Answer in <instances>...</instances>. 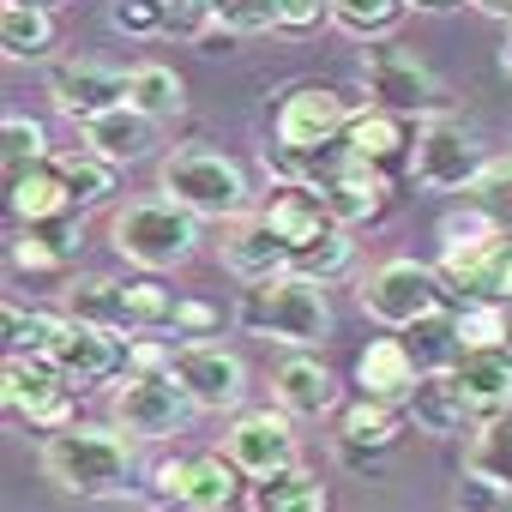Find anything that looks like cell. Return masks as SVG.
Listing matches in <instances>:
<instances>
[{
	"label": "cell",
	"mask_w": 512,
	"mask_h": 512,
	"mask_svg": "<svg viewBox=\"0 0 512 512\" xmlns=\"http://www.w3.org/2000/svg\"><path fill=\"white\" fill-rule=\"evenodd\" d=\"M43 476L79 500H115L127 494V476H133V434L73 422L43 440Z\"/></svg>",
	"instance_id": "cell-1"
},
{
	"label": "cell",
	"mask_w": 512,
	"mask_h": 512,
	"mask_svg": "<svg viewBox=\"0 0 512 512\" xmlns=\"http://www.w3.org/2000/svg\"><path fill=\"white\" fill-rule=\"evenodd\" d=\"M235 320H241L253 338H278V344H290L296 356H308L314 344L332 338L326 284H314V278H302V272H284V278H266V284H247L241 302H235Z\"/></svg>",
	"instance_id": "cell-2"
},
{
	"label": "cell",
	"mask_w": 512,
	"mask_h": 512,
	"mask_svg": "<svg viewBox=\"0 0 512 512\" xmlns=\"http://www.w3.org/2000/svg\"><path fill=\"white\" fill-rule=\"evenodd\" d=\"M109 241L127 266H139L145 278L181 266L193 241H199V217H187L175 199H127L115 217H109Z\"/></svg>",
	"instance_id": "cell-3"
},
{
	"label": "cell",
	"mask_w": 512,
	"mask_h": 512,
	"mask_svg": "<svg viewBox=\"0 0 512 512\" xmlns=\"http://www.w3.org/2000/svg\"><path fill=\"white\" fill-rule=\"evenodd\" d=\"M163 199H175L187 217L199 223H235L247 217V175L223 157V151H175L163 157Z\"/></svg>",
	"instance_id": "cell-4"
},
{
	"label": "cell",
	"mask_w": 512,
	"mask_h": 512,
	"mask_svg": "<svg viewBox=\"0 0 512 512\" xmlns=\"http://www.w3.org/2000/svg\"><path fill=\"white\" fill-rule=\"evenodd\" d=\"M356 302H362V314H368L374 326H386V332H416L422 320H434V314L446 308V278H440L434 266H422V260H380V266L362 278Z\"/></svg>",
	"instance_id": "cell-5"
},
{
	"label": "cell",
	"mask_w": 512,
	"mask_h": 512,
	"mask_svg": "<svg viewBox=\"0 0 512 512\" xmlns=\"http://www.w3.org/2000/svg\"><path fill=\"white\" fill-rule=\"evenodd\" d=\"M199 416L187 386L175 374H121L115 386V428L133 440H169Z\"/></svg>",
	"instance_id": "cell-6"
},
{
	"label": "cell",
	"mask_w": 512,
	"mask_h": 512,
	"mask_svg": "<svg viewBox=\"0 0 512 512\" xmlns=\"http://www.w3.org/2000/svg\"><path fill=\"white\" fill-rule=\"evenodd\" d=\"M350 121H356V109L344 103V91H332V85H290L284 103H278V115H272V139L284 151L308 157V151L344 145Z\"/></svg>",
	"instance_id": "cell-7"
},
{
	"label": "cell",
	"mask_w": 512,
	"mask_h": 512,
	"mask_svg": "<svg viewBox=\"0 0 512 512\" xmlns=\"http://www.w3.org/2000/svg\"><path fill=\"white\" fill-rule=\"evenodd\" d=\"M410 169H416V181H422L428 193H470V187H476V175L488 169V157H482V145H476L458 121L434 115L428 127H416Z\"/></svg>",
	"instance_id": "cell-8"
},
{
	"label": "cell",
	"mask_w": 512,
	"mask_h": 512,
	"mask_svg": "<svg viewBox=\"0 0 512 512\" xmlns=\"http://www.w3.org/2000/svg\"><path fill=\"white\" fill-rule=\"evenodd\" d=\"M169 374H175V380L187 386V398H193L199 410H211V416H223V410H241V398H247V362H241L235 350L211 344V338L175 344V362H169Z\"/></svg>",
	"instance_id": "cell-9"
},
{
	"label": "cell",
	"mask_w": 512,
	"mask_h": 512,
	"mask_svg": "<svg viewBox=\"0 0 512 512\" xmlns=\"http://www.w3.org/2000/svg\"><path fill=\"white\" fill-rule=\"evenodd\" d=\"M362 85L374 97V109H392V115H434V73L398 49V43H368L362 55Z\"/></svg>",
	"instance_id": "cell-10"
},
{
	"label": "cell",
	"mask_w": 512,
	"mask_h": 512,
	"mask_svg": "<svg viewBox=\"0 0 512 512\" xmlns=\"http://www.w3.org/2000/svg\"><path fill=\"white\" fill-rule=\"evenodd\" d=\"M7 410L43 434L73 428V386L49 356H7Z\"/></svg>",
	"instance_id": "cell-11"
},
{
	"label": "cell",
	"mask_w": 512,
	"mask_h": 512,
	"mask_svg": "<svg viewBox=\"0 0 512 512\" xmlns=\"http://www.w3.org/2000/svg\"><path fill=\"white\" fill-rule=\"evenodd\" d=\"M290 422H296V416H284V410H241L235 428L223 434L229 464H235L247 482H266V476L290 470V464H296V428H290Z\"/></svg>",
	"instance_id": "cell-12"
},
{
	"label": "cell",
	"mask_w": 512,
	"mask_h": 512,
	"mask_svg": "<svg viewBox=\"0 0 512 512\" xmlns=\"http://www.w3.org/2000/svg\"><path fill=\"white\" fill-rule=\"evenodd\" d=\"M49 362L61 368L67 386L121 380V374H127V338H121V332L79 326V320H61V332H55V344H49Z\"/></svg>",
	"instance_id": "cell-13"
},
{
	"label": "cell",
	"mask_w": 512,
	"mask_h": 512,
	"mask_svg": "<svg viewBox=\"0 0 512 512\" xmlns=\"http://www.w3.org/2000/svg\"><path fill=\"white\" fill-rule=\"evenodd\" d=\"M506 260H512V235L506 229H488L476 241H446L440 278H446V290H458V302H500Z\"/></svg>",
	"instance_id": "cell-14"
},
{
	"label": "cell",
	"mask_w": 512,
	"mask_h": 512,
	"mask_svg": "<svg viewBox=\"0 0 512 512\" xmlns=\"http://www.w3.org/2000/svg\"><path fill=\"white\" fill-rule=\"evenodd\" d=\"M49 97L67 121H97L109 109H127V73L121 67H103V61H61L49 73Z\"/></svg>",
	"instance_id": "cell-15"
},
{
	"label": "cell",
	"mask_w": 512,
	"mask_h": 512,
	"mask_svg": "<svg viewBox=\"0 0 512 512\" xmlns=\"http://www.w3.org/2000/svg\"><path fill=\"white\" fill-rule=\"evenodd\" d=\"M446 374H452V386H458V398H464V410H470V422H476V428H488V422L512 416V356H506V350L458 356Z\"/></svg>",
	"instance_id": "cell-16"
},
{
	"label": "cell",
	"mask_w": 512,
	"mask_h": 512,
	"mask_svg": "<svg viewBox=\"0 0 512 512\" xmlns=\"http://www.w3.org/2000/svg\"><path fill=\"white\" fill-rule=\"evenodd\" d=\"M422 380V362L404 338H374L362 356H356V392L368 404H386V410H404L410 392Z\"/></svg>",
	"instance_id": "cell-17"
},
{
	"label": "cell",
	"mask_w": 512,
	"mask_h": 512,
	"mask_svg": "<svg viewBox=\"0 0 512 512\" xmlns=\"http://www.w3.org/2000/svg\"><path fill=\"white\" fill-rule=\"evenodd\" d=\"M217 260L241 278V284H266V278H284L290 272V247L278 241V229L253 211V217H235V229L223 235Z\"/></svg>",
	"instance_id": "cell-18"
},
{
	"label": "cell",
	"mask_w": 512,
	"mask_h": 512,
	"mask_svg": "<svg viewBox=\"0 0 512 512\" xmlns=\"http://www.w3.org/2000/svg\"><path fill=\"white\" fill-rule=\"evenodd\" d=\"M398 440H404V422H398V410H386V404L356 398V404L338 416V458H344L350 470H374L380 458L398 452Z\"/></svg>",
	"instance_id": "cell-19"
},
{
	"label": "cell",
	"mask_w": 512,
	"mask_h": 512,
	"mask_svg": "<svg viewBox=\"0 0 512 512\" xmlns=\"http://www.w3.org/2000/svg\"><path fill=\"white\" fill-rule=\"evenodd\" d=\"M79 145H85V151H97L103 163L127 169V163H145V157L157 151V121H151V115H139V109L127 103V109H109V115L85 121V127H79Z\"/></svg>",
	"instance_id": "cell-20"
},
{
	"label": "cell",
	"mask_w": 512,
	"mask_h": 512,
	"mask_svg": "<svg viewBox=\"0 0 512 512\" xmlns=\"http://www.w3.org/2000/svg\"><path fill=\"white\" fill-rule=\"evenodd\" d=\"M320 199H326V211H332V223L338 229H356V223H374L380 211H386V199H392V187H386V175L380 169H368V163H344L338 175H326L320 187H314Z\"/></svg>",
	"instance_id": "cell-21"
},
{
	"label": "cell",
	"mask_w": 512,
	"mask_h": 512,
	"mask_svg": "<svg viewBox=\"0 0 512 512\" xmlns=\"http://www.w3.org/2000/svg\"><path fill=\"white\" fill-rule=\"evenodd\" d=\"M260 217L278 229V241L290 247V260L332 229V211H326V199H320L314 187H272L266 205H260Z\"/></svg>",
	"instance_id": "cell-22"
},
{
	"label": "cell",
	"mask_w": 512,
	"mask_h": 512,
	"mask_svg": "<svg viewBox=\"0 0 512 512\" xmlns=\"http://www.w3.org/2000/svg\"><path fill=\"white\" fill-rule=\"evenodd\" d=\"M344 145H350V157H356V163H368V169H380V175H386L398 157H410V151H416V133H410V121H404V115H392V109H356V121H350Z\"/></svg>",
	"instance_id": "cell-23"
},
{
	"label": "cell",
	"mask_w": 512,
	"mask_h": 512,
	"mask_svg": "<svg viewBox=\"0 0 512 512\" xmlns=\"http://www.w3.org/2000/svg\"><path fill=\"white\" fill-rule=\"evenodd\" d=\"M272 398L284 416H326V410H338V380L320 356H290L272 374Z\"/></svg>",
	"instance_id": "cell-24"
},
{
	"label": "cell",
	"mask_w": 512,
	"mask_h": 512,
	"mask_svg": "<svg viewBox=\"0 0 512 512\" xmlns=\"http://www.w3.org/2000/svg\"><path fill=\"white\" fill-rule=\"evenodd\" d=\"M404 416L416 422V434H434V440H446V434H464V428H470V410H464V398H458L452 374H422V380H416V392H410V404H404Z\"/></svg>",
	"instance_id": "cell-25"
},
{
	"label": "cell",
	"mask_w": 512,
	"mask_h": 512,
	"mask_svg": "<svg viewBox=\"0 0 512 512\" xmlns=\"http://www.w3.org/2000/svg\"><path fill=\"white\" fill-rule=\"evenodd\" d=\"M79 223L73 217H55V223H31L13 235V266L19 272H61L79 260Z\"/></svg>",
	"instance_id": "cell-26"
},
{
	"label": "cell",
	"mask_w": 512,
	"mask_h": 512,
	"mask_svg": "<svg viewBox=\"0 0 512 512\" xmlns=\"http://www.w3.org/2000/svg\"><path fill=\"white\" fill-rule=\"evenodd\" d=\"M7 205H13L19 229H31V223H55V217H73V199H67V187H61V175H55V157H49L43 169L19 175V181H7Z\"/></svg>",
	"instance_id": "cell-27"
},
{
	"label": "cell",
	"mask_w": 512,
	"mask_h": 512,
	"mask_svg": "<svg viewBox=\"0 0 512 512\" xmlns=\"http://www.w3.org/2000/svg\"><path fill=\"white\" fill-rule=\"evenodd\" d=\"M235 500H241V470L229 464V452H193L181 506L187 512H235Z\"/></svg>",
	"instance_id": "cell-28"
},
{
	"label": "cell",
	"mask_w": 512,
	"mask_h": 512,
	"mask_svg": "<svg viewBox=\"0 0 512 512\" xmlns=\"http://www.w3.org/2000/svg\"><path fill=\"white\" fill-rule=\"evenodd\" d=\"M253 512H332V488L314 470L290 464L266 482H253Z\"/></svg>",
	"instance_id": "cell-29"
},
{
	"label": "cell",
	"mask_w": 512,
	"mask_h": 512,
	"mask_svg": "<svg viewBox=\"0 0 512 512\" xmlns=\"http://www.w3.org/2000/svg\"><path fill=\"white\" fill-rule=\"evenodd\" d=\"M127 103H133L139 115H151L157 127H163V121H175V115L187 109L181 73H175V67H163V61H139V67H127Z\"/></svg>",
	"instance_id": "cell-30"
},
{
	"label": "cell",
	"mask_w": 512,
	"mask_h": 512,
	"mask_svg": "<svg viewBox=\"0 0 512 512\" xmlns=\"http://www.w3.org/2000/svg\"><path fill=\"white\" fill-rule=\"evenodd\" d=\"M55 175H61V187H67L73 211H85V205H103V199L115 193V163H103V157H97V151H85V145H73V151H55Z\"/></svg>",
	"instance_id": "cell-31"
},
{
	"label": "cell",
	"mask_w": 512,
	"mask_h": 512,
	"mask_svg": "<svg viewBox=\"0 0 512 512\" xmlns=\"http://www.w3.org/2000/svg\"><path fill=\"white\" fill-rule=\"evenodd\" d=\"M67 320L97 326V332H127V296L115 278H79L67 290Z\"/></svg>",
	"instance_id": "cell-32"
},
{
	"label": "cell",
	"mask_w": 512,
	"mask_h": 512,
	"mask_svg": "<svg viewBox=\"0 0 512 512\" xmlns=\"http://www.w3.org/2000/svg\"><path fill=\"white\" fill-rule=\"evenodd\" d=\"M0 43H7L13 61H43L55 49V13L7 0V7H0Z\"/></svg>",
	"instance_id": "cell-33"
},
{
	"label": "cell",
	"mask_w": 512,
	"mask_h": 512,
	"mask_svg": "<svg viewBox=\"0 0 512 512\" xmlns=\"http://www.w3.org/2000/svg\"><path fill=\"white\" fill-rule=\"evenodd\" d=\"M55 151H49V133L31 121V115H7V127H0V163H7V181L43 169Z\"/></svg>",
	"instance_id": "cell-34"
},
{
	"label": "cell",
	"mask_w": 512,
	"mask_h": 512,
	"mask_svg": "<svg viewBox=\"0 0 512 512\" xmlns=\"http://www.w3.org/2000/svg\"><path fill=\"white\" fill-rule=\"evenodd\" d=\"M121 296H127V332H163L181 314V296L157 278H133V284H121Z\"/></svg>",
	"instance_id": "cell-35"
},
{
	"label": "cell",
	"mask_w": 512,
	"mask_h": 512,
	"mask_svg": "<svg viewBox=\"0 0 512 512\" xmlns=\"http://www.w3.org/2000/svg\"><path fill=\"white\" fill-rule=\"evenodd\" d=\"M452 332H458V350H464V356H476V350H506V308H500V302H458Z\"/></svg>",
	"instance_id": "cell-36"
},
{
	"label": "cell",
	"mask_w": 512,
	"mask_h": 512,
	"mask_svg": "<svg viewBox=\"0 0 512 512\" xmlns=\"http://www.w3.org/2000/svg\"><path fill=\"white\" fill-rule=\"evenodd\" d=\"M350 260H356V241H350V229H326L314 247H302L296 260H290V272H302V278H314V284H332L338 272H350Z\"/></svg>",
	"instance_id": "cell-37"
},
{
	"label": "cell",
	"mask_w": 512,
	"mask_h": 512,
	"mask_svg": "<svg viewBox=\"0 0 512 512\" xmlns=\"http://www.w3.org/2000/svg\"><path fill=\"white\" fill-rule=\"evenodd\" d=\"M464 470H476V476L512 488V416L476 428V446H470V464H464Z\"/></svg>",
	"instance_id": "cell-38"
},
{
	"label": "cell",
	"mask_w": 512,
	"mask_h": 512,
	"mask_svg": "<svg viewBox=\"0 0 512 512\" xmlns=\"http://www.w3.org/2000/svg\"><path fill=\"white\" fill-rule=\"evenodd\" d=\"M464 199H470L494 229H506V235H512V157H494V163L476 175V187H470Z\"/></svg>",
	"instance_id": "cell-39"
},
{
	"label": "cell",
	"mask_w": 512,
	"mask_h": 512,
	"mask_svg": "<svg viewBox=\"0 0 512 512\" xmlns=\"http://www.w3.org/2000/svg\"><path fill=\"white\" fill-rule=\"evenodd\" d=\"M61 320H67V314H43V308H19V302H7V344H13V356H49Z\"/></svg>",
	"instance_id": "cell-40"
},
{
	"label": "cell",
	"mask_w": 512,
	"mask_h": 512,
	"mask_svg": "<svg viewBox=\"0 0 512 512\" xmlns=\"http://www.w3.org/2000/svg\"><path fill=\"white\" fill-rule=\"evenodd\" d=\"M278 25V0H211V31L223 37H253Z\"/></svg>",
	"instance_id": "cell-41"
},
{
	"label": "cell",
	"mask_w": 512,
	"mask_h": 512,
	"mask_svg": "<svg viewBox=\"0 0 512 512\" xmlns=\"http://www.w3.org/2000/svg\"><path fill=\"white\" fill-rule=\"evenodd\" d=\"M398 13H404V0H332V19L350 37H380L398 25Z\"/></svg>",
	"instance_id": "cell-42"
},
{
	"label": "cell",
	"mask_w": 512,
	"mask_h": 512,
	"mask_svg": "<svg viewBox=\"0 0 512 512\" xmlns=\"http://www.w3.org/2000/svg\"><path fill=\"white\" fill-rule=\"evenodd\" d=\"M109 19H115V31H127V37H157V31H169L163 0H115Z\"/></svg>",
	"instance_id": "cell-43"
},
{
	"label": "cell",
	"mask_w": 512,
	"mask_h": 512,
	"mask_svg": "<svg viewBox=\"0 0 512 512\" xmlns=\"http://www.w3.org/2000/svg\"><path fill=\"white\" fill-rule=\"evenodd\" d=\"M500 500H506V488L488 482V476H476V470H464L458 488H452V506L458 512H500Z\"/></svg>",
	"instance_id": "cell-44"
},
{
	"label": "cell",
	"mask_w": 512,
	"mask_h": 512,
	"mask_svg": "<svg viewBox=\"0 0 512 512\" xmlns=\"http://www.w3.org/2000/svg\"><path fill=\"white\" fill-rule=\"evenodd\" d=\"M320 19H332V0H278V25L284 31H314Z\"/></svg>",
	"instance_id": "cell-45"
},
{
	"label": "cell",
	"mask_w": 512,
	"mask_h": 512,
	"mask_svg": "<svg viewBox=\"0 0 512 512\" xmlns=\"http://www.w3.org/2000/svg\"><path fill=\"white\" fill-rule=\"evenodd\" d=\"M217 332V308L211 302H181V314H175V338H211Z\"/></svg>",
	"instance_id": "cell-46"
},
{
	"label": "cell",
	"mask_w": 512,
	"mask_h": 512,
	"mask_svg": "<svg viewBox=\"0 0 512 512\" xmlns=\"http://www.w3.org/2000/svg\"><path fill=\"white\" fill-rule=\"evenodd\" d=\"M187 470H193V458H169V464H157V500H175V506H181V494H187Z\"/></svg>",
	"instance_id": "cell-47"
},
{
	"label": "cell",
	"mask_w": 512,
	"mask_h": 512,
	"mask_svg": "<svg viewBox=\"0 0 512 512\" xmlns=\"http://www.w3.org/2000/svg\"><path fill=\"white\" fill-rule=\"evenodd\" d=\"M482 13H494V19H512V0H476Z\"/></svg>",
	"instance_id": "cell-48"
},
{
	"label": "cell",
	"mask_w": 512,
	"mask_h": 512,
	"mask_svg": "<svg viewBox=\"0 0 512 512\" xmlns=\"http://www.w3.org/2000/svg\"><path fill=\"white\" fill-rule=\"evenodd\" d=\"M404 7H422V13H440V7H458V0H404Z\"/></svg>",
	"instance_id": "cell-49"
},
{
	"label": "cell",
	"mask_w": 512,
	"mask_h": 512,
	"mask_svg": "<svg viewBox=\"0 0 512 512\" xmlns=\"http://www.w3.org/2000/svg\"><path fill=\"white\" fill-rule=\"evenodd\" d=\"M500 302L512 308V260H506V272H500Z\"/></svg>",
	"instance_id": "cell-50"
},
{
	"label": "cell",
	"mask_w": 512,
	"mask_h": 512,
	"mask_svg": "<svg viewBox=\"0 0 512 512\" xmlns=\"http://www.w3.org/2000/svg\"><path fill=\"white\" fill-rule=\"evenodd\" d=\"M19 7H43V13H55V7H61V0H19Z\"/></svg>",
	"instance_id": "cell-51"
},
{
	"label": "cell",
	"mask_w": 512,
	"mask_h": 512,
	"mask_svg": "<svg viewBox=\"0 0 512 512\" xmlns=\"http://www.w3.org/2000/svg\"><path fill=\"white\" fill-rule=\"evenodd\" d=\"M500 67H506V73H512V37H506V49H500Z\"/></svg>",
	"instance_id": "cell-52"
},
{
	"label": "cell",
	"mask_w": 512,
	"mask_h": 512,
	"mask_svg": "<svg viewBox=\"0 0 512 512\" xmlns=\"http://www.w3.org/2000/svg\"><path fill=\"white\" fill-rule=\"evenodd\" d=\"M506 308V302H500ZM506 356H512V308H506Z\"/></svg>",
	"instance_id": "cell-53"
}]
</instances>
